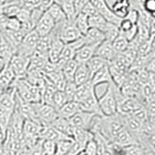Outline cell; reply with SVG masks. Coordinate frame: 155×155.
<instances>
[{
  "label": "cell",
  "mask_w": 155,
  "mask_h": 155,
  "mask_svg": "<svg viewBox=\"0 0 155 155\" xmlns=\"http://www.w3.org/2000/svg\"><path fill=\"white\" fill-rule=\"evenodd\" d=\"M118 87L114 82L107 86L105 93L98 98V105L103 116H110L117 113V102H116V91Z\"/></svg>",
  "instance_id": "6da1fadb"
},
{
  "label": "cell",
  "mask_w": 155,
  "mask_h": 155,
  "mask_svg": "<svg viewBox=\"0 0 155 155\" xmlns=\"http://www.w3.org/2000/svg\"><path fill=\"white\" fill-rule=\"evenodd\" d=\"M116 102H117V114L123 116L131 114L143 106V102L138 98L123 96L120 93L119 88L116 91Z\"/></svg>",
  "instance_id": "7a4b0ae2"
},
{
  "label": "cell",
  "mask_w": 155,
  "mask_h": 155,
  "mask_svg": "<svg viewBox=\"0 0 155 155\" xmlns=\"http://www.w3.org/2000/svg\"><path fill=\"white\" fill-rule=\"evenodd\" d=\"M39 38L40 37H39L37 32L34 30V29L29 33L25 34L21 43L19 44L18 47L17 48L16 53H15V54L22 55V56L30 58L31 55L33 54V52L36 50Z\"/></svg>",
  "instance_id": "3957f363"
},
{
  "label": "cell",
  "mask_w": 155,
  "mask_h": 155,
  "mask_svg": "<svg viewBox=\"0 0 155 155\" xmlns=\"http://www.w3.org/2000/svg\"><path fill=\"white\" fill-rule=\"evenodd\" d=\"M36 111L38 121L42 126L51 125L58 117L57 110L51 105L45 104L43 102L36 103Z\"/></svg>",
  "instance_id": "277c9868"
},
{
  "label": "cell",
  "mask_w": 155,
  "mask_h": 155,
  "mask_svg": "<svg viewBox=\"0 0 155 155\" xmlns=\"http://www.w3.org/2000/svg\"><path fill=\"white\" fill-rule=\"evenodd\" d=\"M97 117H100V116H97L94 114L80 110L79 113H77L74 116H72V117L68 120H69L70 124L73 127L81 128V129L90 131L91 128L93 127L94 122Z\"/></svg>",
  "instance_id": "5b68a950"
},
{
  "label": "cell",
  "mask_w": 155,
  "mask_h": 155,
  "mask_svg": "<svg viewBox=\"0 0 155 155\" xmlns=\"http://www.w3.org/2000/svg\"><path fill=\"white\" fill-rule=\"evenodd\" d=\"M89 2L92 4V6L95 8L100 16L103 17L107 21L113 23L114 25H117L121 21V18H117L110 10V5L107 3L106 0H89Z\"/></svg>",
  "instance_id": "8992f818"
},
{
  "label": "cell",
  "mask_w": 155,
  "mask_h": 155,
  "mask_svg": "<svg viewBox=\"0 0 155 155\" xmlns=\"http://www.w3.org/2000/svg\"><path fill=\"white\" fill-rule=\"evenodd\" d=\"M57 34H58V37L60 39V41L64 44V45L65 44L74 42L82 36L81 33L79 31V29L77 28L74 21L73 22L67 21L64 25L57 31Z\"/></svg>",
  "instance_id": "52a82bcc"
},
{
  "label": "cell",
  "mask_w": 155,
  "mask_h": 155,
  "mask_svg": "<svg viewBox=\"0 0 155 155\" xmlns=\"http://www.w3.org/2000/svg\"><path fill=\"white\" fill-rule=\"evenodd\" d=\"M64 47L59 37H58L57 32L53 29V31L51 33V44H50V48H48V62L51 63H57L60 58L61 51Z\"/></svg>",
  "instance_id": "ba28073f"
},
{
  "label": "cell",
  "mask_w": 155,
  "mask_h": 155,
  "mask_svg": "<svg viewBox=\"0 0 155 155\" xmlns=\"http://www.w3.org/2000/svg\"><path fill=\"white\" fill-rule=\"evenodd\" d=\"M29 60H30L29 57H25L22 55H18V54L13 55L11 60L9 61L8 65L14 72L16 78H21V77L25 76L27 69H28Z\"/></svg>",
  "instance_id": "9c48e42d"
},
{
  "label": "cell",
  "mask_w": 155,
  "mask_h": 155,
  "mask_svg": "<svg viewBox=\"0 0 155 155\" xmlns=\"http://www.w3.org/2000/svg\"><path fill=\"white\" fill-rule=\"evenodd\" d=\"M54 27H55V23L53 21V19L47 12H45L41 17V18L36 23L35 27H34V30L37 32L39 37H46L48 35H50L53 31Z\"/></svg>",
  "instance_id": "30bf717a"
},
{
  "label": "cell",
  "mask_w": 155,
  "mask_h": 155,
  "mask_svg": "<svg viewBox=\"0 0 155 155\" xmlns=\"http://www.w3.org/2000/svg\"><path fill=\"white\" fill-rule=\"evenodd\" d=\"M79 105H80L81 110H82V111L94 114L97 116H100V117L103 116L102 115L101 110H100L99 105H98V97L96 95V92L92 93L91 95L87 97V98L80 102Z\"/></svg>",
  "instance_id": "8fae6325"
},
{
  "label": "cell",
  "mask_w": 155,
  "mask_h": 155,
  "mask_svg": "<svg viewBox=\"0 0 155 155\" xmlns=\"http://www.w3.org/2000/svg\"><path fill=\"white\" fill-rule=\"evenodd\" d=\"M99 45H84L76 51L74 60L78 64H85L92 56L95 55L96 48Z\"/></svg>",
  "instance_id": "7c38bea8"
},
{
  "label": "cell",
  "mask_w": 155,
  "mask_h": 155,
  "mask_svg": "<svg viewBox=\"0 0 155 155\" xmlns=\"http://www.w3.org/2000/svg\"><path fill=\"white\" fill-rule=\"evenodd\" d=\"M46 12L50 15L51 18L53 19V21H54L55 23L54 29L56 31L59 30V29L67 22V18L65 17V15L63 13L61 7L58 4L53 3Z\"/></svg>",
  "instance_id": "4fadbf2b"
},
{
  "label": "cell",
  "mask_w": 155,
  "mask_h": 155,
  "mask_svg": "<svg viewBox=\"0 0 155 155\" xmlns=\"http://www.w3.org/2000/svg\"><path fill=\"white\" fill-rule=\"evenodd\" d=\"M68 137V136L61 133L60 131H58L56 128H54L51 125H45L42 127L41 133H40V140H53V142H58L60 140H64Z\"/></svg>",
  "instance_id": "5bb4252c"
},
{
  "label": "cell",
  "mask_w": 155,
  "mask_h": 155,
  "mask_svg": "<svg viewBox=\"0 0 155 155\" xmlns=\"http://www.w3.org/2000/svg\"><path fill=\"white\" fill-rule=\"evenodd\" d=\"M43 126L31 119H24L22 125V136L40 139V133Z\"/></svg>",
  "instance_id": "9a60e30c"
},
{
  "label": "cell",
  "mask_w": 155,
  "mask_h": 155,
  "mask_svg": "<svg viewBox=\"0 0 155 155\" xmlns=\"http://www.w3.org/2000/svg\"><path fill=\"white\" fill-rule=\"evenodd\" d=\"M95 55L103 58L107 62H110L116 56V53L114 51L111 43L107 40H104L98 47H97Z\"/></svg>",
  "instance_id": "2e32d148"
},
{
  "label": "cell",
  "mask_w": 155,
  "mask_h": 155,
  "mask_svg": "<svg viewBox=\"0 0 155 155\" xmlns=\"http://www.w3.org/2000/svg\"><path fill=\"white\" fill-rule=\"evenodd\" d=\"M90 82L95 87L97 85H100L103 84H109L110 82H113V80H111V77H110V73L109 70V63L103 68H101L99 71H97L95 74L91 77Z\"/></svg>",
  "instance_id": "e0dca14e"
},
{
  "label": "cell",
  "mask_w": 155,
  "mask_h": 155,
  "mask_svg": "<svg viewBox=\"0 0 155 155\" xmlns=\"http://www.w3.org/2000/svg\"><path fill=\"white\" fill-rule=\"evenodd\" d=\"M85 45H100L105 40L104 33L99 29L89 27L84 35H82Z\"/></svg>",
  "instance_id": "ac0fdd59"
},
{
  "label": "cell",
  "mask_w": 155,
  "mask_h": 155,
  "mask_svg": "<svg viewBox=\"0 0 155 155\" xmlns=\"http://www.w3.org/2000/svg\"><path fill=\"white\" fill-rule=\"evenodd\" d=\"M80 110L81 108L79 103H77L76 101H69L57 110V114L61 118L70 119L72 116H74Z\"/></svg>",
  "instance_id": "d6986e66"
},
{
  "label": "cell",
  "mask_w": 155,
  "mask_h": 155,
  "mask_svg": "<svg viewBox=\"0 0 155 155\" xmlns=\"http://www.w3.org/2000/svg\"><path fill=\"white\" fill-rule=\"evenodd\" d=\"M110 7L116 17L122 19L126 17V15L131 9V4L129 0H114Z\"/></svg>",
  "instance_id": "ffe728a7"
},
{
  "label": "cell",
  "mask_w": 155,
  "mask_h": 155,
  "mask_svg": "<svg viewBox=\"0 0 155 155\" xmlns=\"http://www.w3.org/2000/svg\"><path fill=\"white\" fill-rule=\"evenodd\" d=\"M15 80H16V76L12 69L8 64L5 65L3 69L0 71V88L4 90L8 89L10 86H12Z\"/></svg>",
  "instance_id": "44dd1931"
},
{
  "label": "cell",
  "mask_w": 155,
  "mask_h": 155,
  "mask_svg": "<svg viewBox=\"0 0 155 155\" xmlns=\"http://www.w3.org/2000/svg\"><path fill=\"white\" fill-rule=\"evenodd\" d=\"M91 79L90 73L87 69V67L85 64H79L78 65V68L75 72L74 75V79H73V81L77 86H80L86 84L87 81H89Z\"/></svg>",
  "instance_id": "7402d4cb"
},
{
  "label": "cell",
  "mask_w": 155,
  "mask_h": 155,
  "mask_svg": "<svg viewBox=\"0 0 155 155\" xmlns=\"http://www.w3.org/2000/svg\"><path fill=\"white\" fill-rule=\"evenodd\" d=\"M14 54L15 50L13 47L0 33V59L3 60V62L7 65Z\"/></svg>",
  "instance_id": "603a6c76"
},
{
  "label": "cell",
  "mask_w": 155,
  "mask_h": 155,
  "mask_svg": "<svg viewBox=\"0 0 155 155\" xmlns=\"http://www.w3.org/2000/svg\"><path fill=\"white\" fill-rule=\"evenodd\" d=\"M95 91V86L93 85L89 81H87L86 84L80 85L77 87L76 93L74 96V101H76L77 103H80L82 100H84L85 98H87L89 95H91L92 93H94Z\"/></svg>",
  "instance_id": "cb8c5ba5"
},
{
  "label": "cell",
  "mask_w": 155,
  "mask_h": 155,
  "mask_svg": "<svg viewBox=\"0 0 155 155\" xmlns=\"http://www.w3.org/2000/svg\"><path fill=\"white\" fill-rule=\"evenodd\" d=\"M92 138H93V134L88 130L81 129V128H76V127H74V129H73L72 139L74 140L75 142H77L78 143H80L82 147H84L86 143Z\"/></svg>",
  "instance_id": "d4e9b609"
},
{
  "label": "cell",
  "mask_w": 155,
  "mask_h": 155,
  "mask_svg": "<svg viewBox=\"0 0 155 155\" xmlns=\"http://www.w3.org/2000/svg\"><path fill=\"white\" fill-rule=\"evenodd\" d=\"M88 25L89 27H93L99 29L104 34L109 30V28L113 25V23H110L106 21V19L100 16V15H96V16L88 18Z\"/></svg>",
  "instance_id": "484cf974"
},
{
  "label": "cell",
  "mask_w": 155,
  "mask_h": 155,
  "mask_svg": "<svg viewBox=\"0 0 155 155\" xmlns=\"http://www.w3.org/2000/svg\"><path fill=\"white\" fill-rule=\"evenodd\" d=\"M51 126H53L54 128H56L58 131H60L61 133H63L64 135L68 136V137L72 138V134H73V129L74 127L70 124L69 120L65 119V118H61L58 117L53 121V123L51 124Z\"/></svg>",
  "instance_id": "4316f807"
},
{
  "label": "cell",
  "mask_w": 155,
  "mask_h": 155,
  "mask_svg": "<svg viewBox=\"0 0 155 155\" xmlns=\"http://www.w3.org/2000/svg\"><path fill=\"white\" fill-rule=\"evenodd\" d=\"M63 13L67 18V21L73 22L77 17V13L74 7V0H62L59 4Z\"/></svg>",
  "instance_id": "83f0119b"
},
{
  "label": "cell",
  "mask_w": 155,
  "mask_h": 155,
  "mask_svg": "<svg viewBox=\"0 0 155 155\" xmlns=\"http://www.w3.org/2000/svg\"><path fill=\"white\" fill-rule=\"evenodd\" d=\"M109 62H107L106 60H104L103 58H101L97 55L92 56L90 59L85 63V65L88 69L89 73H90V76L92 77L97 71H99L101 68H103L104 66H106L108 64Z\"/></svg>",
  "instance_id": "f1b7e54d"
},
{
  "label": "cell",
  "mask_w": 155,
  "mask_h": 155,
  "mask_svg": "<svg viewBox=\"0 0 155 155\" xmlns=\"http://www.w3.org/2000/svg\"><path fill=\"white\" fill-rule=\"evenodd\" d=\"M78 63L74 60H69L67 61L66 63H64V65L62 66L61 68V73L64 79L67 81H73V79H74V75H75V72L78 68Z\"/></svg>",
  "instance_id": "f546056e"
},
{
  "label": "cell",
  "mask_w": 155,
  "mask_h": 155,
  "mask_svg": "<svg viewBox=\"0 0 155 155\" xmlns=\"http://www.w3.org/2000/svg\"><path fill=\"white\" fill-rule=\"evenodd\" d=\"M111 46H113L114 51H115L116 54H119V53H122L127 50V48L129 46V42L123 35H121L119 33V35L111 42Z\"/></svg>",
  "instance_id": "4dcf8cb0"
},
{
  "label": "cell",
  "mask_w": 155,
  "mask_h": 155,
  "mask_svg": "<svg viewBox=\"0 0 155 155\" xmlns=\"http://www.w3.org/2000/svg\"><path fill=\"white\" fill-rule=\"evenodd\" d=\"M74 23L76 24L77 28L79 29V31L81 33V35H84L86 31L88 30L89 25H88V17L85 16L84 14H78L77 17L74 21Z\"/></svg>",
  "instance_id": "1f68e13d"
},
{
  "label": "cell",
  "mask_w": 155,
  "mask_h": 155,
  "mask_svg": "<svg viewBox=\"0 0 155 155\" xmlns=\"http://www.w3.org/2000/svg\"><path fill=\"white\" fill-rule=\"evenodd\" d=\"M74 140L72 138H67L64 140H60L56 142V151L55 155H66L72 147Z\"/></svg>",
  "instance_id": "d6a6232c"
},
{
  "label": "cell",
  "mask_w": 155,
  "mask_h": 155,
  "mask_svg": "<svg viewBox=\"0 0 155 155\" xmlns=\"http://www.w3.org/2000/svg\"><path fill=\"white\" fill-rule=\"evenodd\" d=\"M67 102H69L67 99V97L65 93L63 91L56 90L54 92V94L52 96V101H51V106L54 108L56 110H59L61 107L64 106Z\"/></svg>",
  "instance_id": "836d02e7"
},
{
  "label": "cell",
  "mask_w": 155,
  "mask_h": 155,
  "mask_svg": "<svg viewBox=\"0 0 155 155\" xmlns=\"http://www.w3.org/2000/svg\"><path fill=\"white\" fill-rule=\"evenodd\" d=\"M12 114L13 113H10V111H7L0 108V129L2 130L5 137H6V133L9 128V124L12 117Z\"/></svg>",
  "instance_id": "e575fe53"
},
{
  "label": "cell",
  "mask_w": 155,
  "mask_h": 155,
  "mask_svg": "<svg viewBox=\"0 0 155 155\" xmlns=\"http://www.w3.org/2000/svg\"><path fill=\"white\" fill-rule=\"evenodd\" d=\"M98 150H99L98 143H97V140H95L93 136V138L90 139L84 145L82 152L84 153V155H98Z\"/></svg>",
  "instance_id": "d590c367"
},
{
  "label": "cell",
  "mask_w": 155,
  "mask_h": 155,
  "mask_svg": "<svg viewBox=\"0 0 155 155\" xmlns=\"http://www.w3.org/2000/svg\"><path fill=\"white\" fill-rule=\"evenodd\" d=\"M42 148L45 155H55L56 151V142L48 140H41Z\"/></svg>",
  "instance_id": "8d00e7d4"
},
{
  "label": "cell",
  "mask_w": 155,
  "mask_h": 155,
  "mask_svg": "<svg viewBox=\"0 0 155 155\" xmlns=\"http://www.w3.org/2000/svg\"><path fill=\"white\" fill-rule=\"evenodd\" d=\"M77 87L78 86L74 84V81H67L66 82V85L64 87L63 92L65 93L68 101H74V96L76 93Z\"/></svg>",
  "instance_id": "74e56055"
},
{
  "label": "cell",
  "mask_w": 155,
  "mask_h": 155,
  "mask_svg": "<svg viewBox=\"0 0 155 155\" xmlns=\"http://www.w3.org/2000/svg\"><path fill=\"white\" fill-rule=\"evenodd\" d=\"M142 11L147 13L149 16L154 18L155 12V0H143L142 2Z\"/></svg>",
  "instance_id": "f35d334b"
},
{
  "label": "cell",
  "mask_w": 155,
  "mask_h": 155,
  "mask_svg": "<svg viewBox=\"0 0 155 155\" xmlns=\"http://www.w3.org/2000/svg\"><path fill=\"white\" fill-rule=\"evenodd\" d=\"M8 30H13V31H18L21 30V22L16 17L12 18H7L6 21V28ZM4 29V30H5Z\"/></svg>",
  "instance_id": "ab89813d"
},
{
  "label": "cell",
  "mask_w": 155,
  "mask_h": 155,
  "mask_svg": "<svg viewBox=\"0 0 155 155\" xmlns=\"http://www.w3.org/2000/svg\"><path fill=\"white\" fill-rule=\"evenodd\" d=\"M136 24L132 23L130 21L126 18H122L120 21L119 24H118V30H119V33L120 34H125L127 33L128 31H130L131 29H132Z\"/></svg>",
  "instance_id": "60d3db41"
},
{
  "label": "cell",
  "mask_w": 155,
  "mask_h": 155,
  "mask_svg": "<svg viewBox=\"0 0 155 155\" xmlns=\"http://www.w3.org/2000/svg\"><path fill=\"white\" fill-rule=\"evenodd\" d=\"M30 13H31V10L21 8V10H19V12L17 14L16 18L18 19L21 23L25 22V21H30Z\"/></svg>",
  "instance_id": "b9f144b4"
},
{
  "label": "cell",
  "mask_w": 155,
  "mask_h": 155,
  "mask_svg": "<svg viewBox=\"0 0 155 155\" xmlns=\"http://www.w3.org/2000/svg\"><path fill=\"white\" fill-rule=\"evenodd\" d=\"M139 18H140V10L131 8L129 10L128 14L126 15V17L124 18L128 19V21H130L131 22L134 23V24H137V22L139 21Z\"/></svg>",
  "instance_id": "7bdbcfd3"
},
{
  "label": "cell",
  "mask_w": 155,
  "mask_h": 155,
  "mask_svg": "<svg viewBox=\"0 0 155 155\" xmlns=\"http://www.w3.org/2000/svg\"><path fill=\"white\" fill-rule=\"evenodd\" d=\"M81 14L85 15V16H87L88 18L90 17H93V16H96V15H99L98 13H97V11L95 10V8L92 6V4L90 2L87 3L85 6L84 7V9L81 10Z\"/></svg>",
  "instance_id": "ee69618b"
},
{
  "label": "cell",
  "mask_w": 155,
  "mask_h": 155,
  "mask_svg": "<svg viewBox=\"0 0 155 155\" xmlns=\"http://www.w3.org/2000/svg\"><path fill=\"white\" fill-rule=\"evenodd\" d=\"M82 150H84V147H82L80 143H78L77 142H75V140H74L72 147H70L69 151L67 152L66 155H78V154H80Z\"/></svg>",
  "instance_id": "f6af8a7d"
},
{
  "label": "cell",
  "mask_w": 155,
  "mask_h": 155,
  "mask_svg": "<svg viewBox=\"0 0 155 155\" xmlns=\"http://www.w3.org/2000/svg\"><path fill=\"white\" fill-rule=\"evenodd\" d=\"M88 2H89V0H74V7H75L77 15L81 12V10L84 9V7Z\"/></svg>",
  "instance_id": "bcb514c9"
},
{
  "label": "cell",
  "mask_w": 155,
  "mask_h": 155,
  "mask_svg": "<svg viewBox=\"0 0 155 155\" xmlns=\"http://www.w3.org/2000/svg\"><path fill=\"white\" fill-rule=\"evenodd\" d=\"M53 3H54V0H40V8L46 12Z\"/></svg>",
  "instance_id": "7dc6e473"
},
{
  "label": "cell",
  "mask_w": 155,
  "mask_h": 155,
  "mask_svg": "<svg viewBox=\"0 0 155 155\" xmlns=\"http://www.w3.org/2000/svg\"><path fill=\"white\" fill-rule=\"evenodd\" d=\"M131 4V8L137 9V10H142V2L143 0H129Z\"/></svg>",
  "instance_id": "c3c4849f"
},
{
  "label": "cell",
  "mask_w": 155,
  "mask_h": 155,
  "mask_svg": "<svg viewBox=\"0 0 155 155\" xmlns=\"http://www.w3.org/2000/svg\"><path fill=\"white\" fill-rule=\"evenodd\" d=\"M5 65H6V64H5V63L3 62V60H1V59H0V71H1L2 69H3V68H4V66Z\"/></svg>",
  "instance_id": "681fc988"
},
{
  "label": "cell",
  "mask_w": 155,
  "mask_h": 155,
  "mask_svg": "<svg viewBox=\"0 0 155 155\" xmlns=\"http://www.w3.org/2000/svg\"><path fill=\"white\" fill-rule=\"evenodd\" d=\"M0 137L3 138V139H4V140H5V138H6V137H5V135L3 134V132H2V130H1V129H0Z\"/></svg>",
  "instance_id": "f907efd6"
},
{
  "label": "cell",
  "mask_w": 155,
  "mask_h": 155,
  "mask_svg": "<svg viewBox=\"0 0 155 155\" xmlns=\"http://www.w3.org/2000/svg\"><path fill=\"white\" fill-rule=\"evenodd\" d=\"M61 1H62V0H54V3H56V4L59 5V4L61 3Z\"/></svg>",
  "instance_id": "816d5d0a"
},
{
  "label": "cell",
  "mask_w": 155,
  "mask_h": 155,
  "mask_svg": "<svg viewBox=\"0 0 155 155\" xmlns=\"http://www.w3.org/2000/svg\"><path fill=\"white\" fill-rule=\"evenodd\" d=\"M78 155H84V152H82V151H81V152L80 154H78Z\"/></svg>",
  "instance_id": "f5cc1de1"
}]
</instances>
